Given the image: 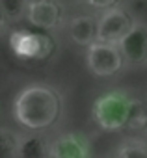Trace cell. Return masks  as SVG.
<instances>
[{"label": "cell", "instance_id": "obj_9", "mask_svg": "<svg viewBox=\"0 0 147 158\" xmlns=\"http://www.w3.org/2000/svg\"><path fill=\"white\" fill-rule=\"evenodd\" d=\"M67 34L73 43L90 47L99 39V19L93 15H78L67 24Z\"/></svg>", "mask_w": 147, "mask_h": 158}, {"label": "cell", "instance_id": "obj_14", "mask_svg": "<svg viewBox=\"0 0 147 158\" xmlns=\"http://www.w3.org/2000/svg\"><path fill=\"white\" fill-rule=\"evenodd\" d=\"M21 139H23V136H19L13 130L2 127L0 128V154L4 158H17Z\"/></svg>", "mask_w": 147, "mask_h": 158}, {"label": "cell", "instance_id": "obj_3", "mask_svg": "<svg viewBox=\"0 0 147 158\" xmlns=\"http://www.w3.org/2000/svg\"><path fill=\"white\" fill-rule=\"evenodd\" d=\"M132 99L121 91L101 95L93 104V119L103 130L125 128Z\"/></svg>", "mask_w": 147, "mask_h": 158}, {"label": "cell", "instance_id": "obj_16", "mask_svg": "<svg viewBox=\"0 0 147 158\" xmlns=\"http://www.w3.org/2000/svg\"><path fill=\"white\" fill-rule=\"evenodd\" d=\"M145 139H147V130H145Z\"/></svg>", "mask_w": 147, "mask_h": 158}, {"label": "cell", "instance_id": "obj_12", "mask_svg": "<svg viewBox=\"0 0 147 158\" xmlns=\"http://www.w3.org/2000/svg\"><path fill=\"white\" fill-rule=\"evenodd\" d=\"M125 128L128 130H147V104L140 99H132L130 102V112L127 117V125Z\"/></svg>", "mask_w": 147, "mask_h": 158}, {"label": "cell", "instance_id": "obj_15", "mask_svg": "<svg viewBox=\"0 0 147 158\" xmlns=\"http://www.w3.org/2000/svg\"><path fill=\"white\" fill-rule=\"evenodd\" d=\"M86 2L97 10H106V8H112L117 4V0H86Z\"/></svg>", "mask_w": 147, "mask_h": 158}, {"label": "cell", "instance_id": "obj_10", "mask_svg": "<svg viewBox=\"0 0 147 158\" xmlns=\"http://www.w3.org/2000/svg\"><path fill=\"white\" fill-rule=\"evenodd\" d=\"M48 156V143L41 136H23L17 158H43Z\"/></svg>", "mask_w": 147, "mask_h": 158}, {"label": "cell", "instance_id": "obj_4", "mask_svg": "<svg viewBox=\"0 0 147 158\" xmlns=\"http://www.w3.org/2000/svg\"><path fill=\"white\" fill-rule=\"evenodd\" d=\"M125 56L117 43L97 39L86 47V67L95 76H114L125 65Z\"/></svg>", "mask_w": 147, "mask_h": 158}, {"label": "cell", "instance_id": "obj_11", "mask_svg": "<svg viewBox=\"0 0 147 158\" xmlns=\"http://www.w3.org/2000/svg\"><path fill=\"white\" fill-rule=\"evenodd\" d=\"M116 156L119 158H147V139L145 138H127L117 149Z\"/></svg>", "mask_w": 147, "mask_h": 158}, {"label": "cell", "instance_id": "obj_8", "mask_svg": "<svg viewBox=\"0 0 147 158\" xmlns=\"http://www.w3.org/2000/svg\"><path fill=\"white\" fill-rule=\"evenodd\" d=\"M86 141L77 134H61L48 143V158H86Z\"/></svg>", "mask_w": 147, "mask_h": 158}, {"label": "cell", "instance_id": "obj_13", "mask_svg": "<svg viewBox=\"0 0 147 158\" xmlns=\"http://www.w3.org/2000/svg\"><path fill=\"white\" fill-rule=\"evenodd\" d=\"M30 0H0V13H2L4 24L17 23L26 17V8Z\"/></svg>", "mask_w": 147, "mask_h": 158}, {"label": "cell", "instance_id": "obj_6", "mask_svg": "<svg viewBox=\"0 0 147 158\" xmlns=\"http://www.w3.org/2000/svg\"><path fill=\"white\" fill-rule=\"evenodd\" d=\"M34 28L54 30L63 21V8L56 0H30L24 17Z\"/></svg>", "mask_w": 147, "mask_h": 158}, {"label": "cell", "instance_id": "obj_5", "mask_svg": "<svg viewBox=\"0 0 147 158\" xmlns=\"http://www.w3.org/2000/svg\"><path fill=\"white\" fill-rule=\"evenodd\" d=\"M132 24H134V19L125 8L117 4L112 8H106L99 17V39L119 43L127 35V32L132 28Z\"/></svg>", "mask_w": 147, "mask_h": 158}, {"label": "cell", "instance_id": "obj_2", "mask_svg": "<svg viewBox=\"0 0 147 158\" xmlns=\"http://www.w3.org/2000/svg\"><path fill=\"white\" fill-rule=\"evenodd\" d=\"M10 48L19 60L41 61L52 54L54 43L50 35L47 34V30L17 28L10 34Z\"/></svg>", "mask_w": 147, "mask_h": 158}, {"label": "cell", "instance_id": "obj_1", "mask_svg": "<svg viewBox=\"0 0 147 158\" xmlns=\"http://www.w3.org/2000/svg\"><path fill=\"white\" fill-rule=\"evenodd\" d=\"M61 114V97L48 84H28L13 101V117L30 130H43L56 123Z\"/></svg>", "mask_w": 147, "mask_h": 158}, {"label": "cell", "instance_id": "obj_7", "mask_svg": "<svg viewBox=\"0 0 147 158\" xmlns=\"http://www.w3.org/2000/svg\"><path fill=\"white\" fill-rule=\"evenodd\" d=\"M117 45L128 65L147 63V24L134 21L132 28L127 32V35Z\"/></svg>", "mask_w": 147, "mask_h": 158}]
</instances>
